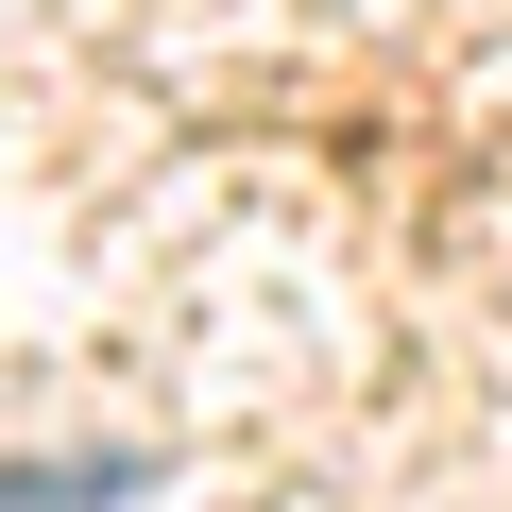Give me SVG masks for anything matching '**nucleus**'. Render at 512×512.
<instances>
[{
	"instance_id": "f257e3e1",
	"label": "nucleus",
	"mask_w": 512,
	"mask_h": 512,
	"mask_svg": "<svg viewBox=\"0 0 512 512\" xmlns=\"http://www.w3.org/2000/svg\"><path fill=\"white\" fill-rule=\"evenodd\" d=\"M0 512H154L137 444H69V461H0Z\"/></svg>"
}]
</instances>
